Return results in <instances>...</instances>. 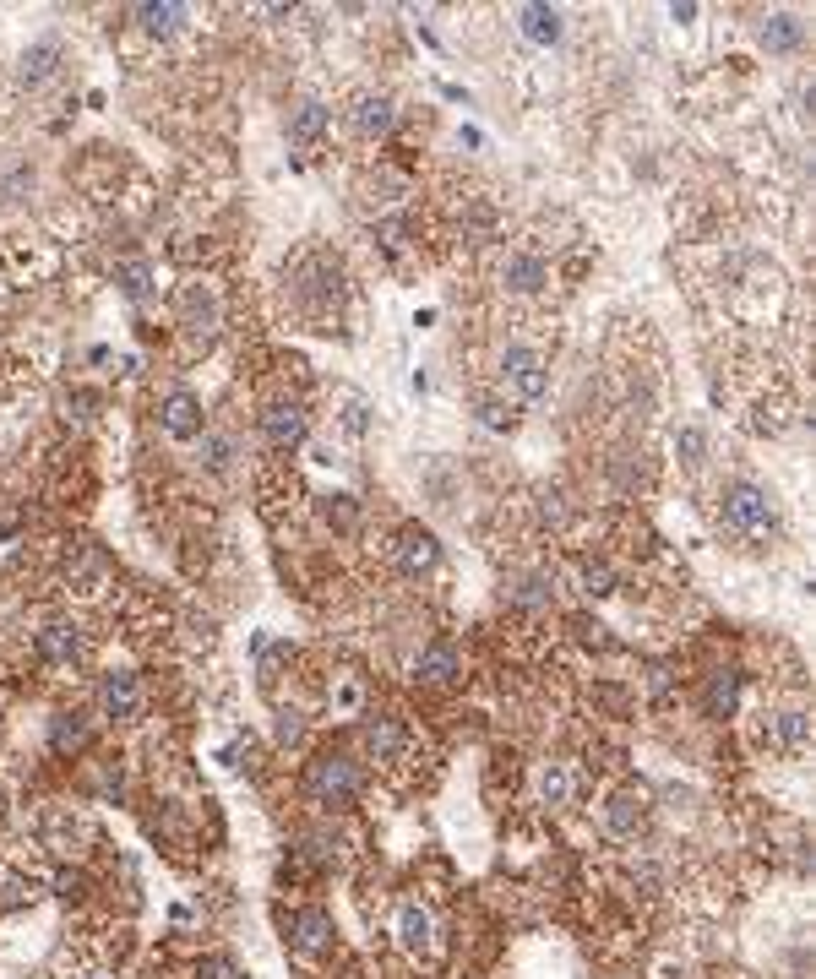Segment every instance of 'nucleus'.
Listing matches in <instances>:
<instances>
[{"label":"nucleus","mask_w":816,"mask_h":979,"mask_svg":"<svg viewBox=\"0 0 816 979\" xmlns=\"http://www.w3.org/2000/svg\"><path fill=\"white\" fill-rule=\"evenodd\" d=\"M419 675L436 680V686H441V680H452V675H457V653H452V642H430V648L419 653Z\"/></svg>","instance_id":"12"},{"label":"nucleus","mask_w":816,"mask_h":979,"mask_svg":"<svg viewBox=\"0 0 816 979\" xmlns=\"http://www.w3.org/2000/svg\"><path fill=\"white\" fill-rule=\"evenodd\" d=\"M104 697H109V708H115V713H131V708H136V686H131L126 675H115V680H109V686H104Z\"/></svg>","instance_id":"20"},{"label":"nucleus","mask_w":816,"mask_h":979,"mask_svg":"<svg viewBox=\"0 0 816 979\" xmlns=\"http://www.w3.org/2000/svg\"><path fill=\"white\" fill-rule=\"evenodd\" d=\"M778 740H784V746H806V740H811V718L806 713H778Z\"/></svg>","instance_id":"17"},{"label":"nucleus","mask_w":816,"mask_h":979,"mask_svg":"<svg viewBox=\"0 0 816 979\" xmlns=\"http://www.w3.org/2000/svg\"><path fill=\"white\" fill-rule=\"evenodd\" d=\"M539 789H544V800H550V805H561V800H566V773L550 762V767L539 773Z\"/></svg>","instance_id":"21"},{"label":"nucleus","mask_w":816,"mask_h":979,"mask_svg":"<svg viewBox=\"0 0 816 979\" xmlns=\"http://www.w3.org/2000/svg\"><path fill=\"white\" fill-rule=\"evenodd\" d=\"M724 523L740 528V534H768V528H773V501L757 485L735 479V485H724Z\"/></svg>","instance_id":"1"},{"label":"nucleus","mask_w":816,"mask_h":979,"mask_svg":"<svg viewBox=\"0 0 816 979\" xmlns=\"http://www.w3.org/2000/svg\"><path fill=\"white\" fill-rule=\"evenodd\" d=\"M430 931H436V925H430V914L419 909V903H403V909H398V941H403V947L408 952H425L430 947Z\"/></svg>","instance_id":"10"},{"label":"nucleus","mask_w":816,"mask_h":979,"mask_svg":"<svg viewBox=\"0 0 816 979\" xmlns=\"http://www.w3.org/2000/svg\"><path fill=\"white\" fill-rule=\"evenodd\" d=\"M544 283H550V267H544L534 251H512V256H506V289L534 294V289H544Z\"/></svg>","instance_id":"6"},{"label":"nucleus","mask_w":816,"mask_h":979,"mask_svg":"<svg viewBox=\"0 0 816 979\" xmlns=\"http://www.w3.org/2000/svg\"><path fill=\"white\" fill-rule=\"evenodd\" d=\"M300 735H305L300 713H283V718H278V740H283V746H294V740H300Z\"/></svg>","instance_id":"22"},{"label":"nucleus","mask_w":816,"mask_h":979,"mask_svg":"<svg viewBox=\"0 0 816 979\" xmlns=\"http://www.w3.org/2000/svg\"><path fill=\"white\" fill-rule=\"evenodd\" d=\"M349 120H354V131H360V136L392 131V98L387 93H360V98H354V109H349Z\"/></svg>","instance_id":"5"},{"label":"nucleus","mask_w":816,"mask_h":979,"mask_svg":"<svg viewBox=\"0 0 816 979\" xmlns=\"http://www.w3.org/2000/svg\"><path fill=\"white\" fill-rule=\"evenodd\" d=\"M604 822H610V833L632 838L637 827H642V800H637V795H615L610 811H604Z\"/></svg>","instance_id":"13"},{"label":"nucleus","mask_w":816,"mask_h":979,"mask_svg":"<svg viewBox=\"0 0 816 979\" xmlns=\"http://www.w3.org/2000/svg\"><path fill=\"white\" fill-rule=\"evenodd\" d=\"M294 947H300V952H327L332 947V914L305 909L300 920H294Z\"/></svg>","instance_id":"8"},{"label":"nucleus","mask_w":816,"mask_h":979,"mask_svg":"<svg viewBox=\"0 0 816 979\" xmlns=\"http://www.w3.org/2000/svg\"><path fill=\"white\" fill-rule=\"evenodd\" d=\"M93 979H98V974H93Z\"/></svg>","instance_id":"26"},{"label":"nucleus","mask_w":816,"mask_h":979,"mask_svg":"<svg viewBox=\"0 0 816 979\" xmlns=\"http://www.w3.org/2000/svg\"><path fill=\"white\" fill-rule=\"evenodd\" d=\"M479 414H485V425H490V430H506V425H512V408H501V403H485Z\"/></svg>","instance_id":"23"},{"label":"nucleus","mask_w":816,"mask_h":979,"mask_svg":"<svg viewBox=\"0 0 816 979\" xmlns=\"http://www.w3.org/2000/svg\"><path fill=\"white\" fill-rule=\"evenodd\" d=\"M142 17H147V28H153V33H169V28H180V22H185V6H142Z\"/></svg>","instance_id":"19"},{"label":"nucleus","mask_w":816,"mask_h":979,"mask_svg":"<svg viewBox=\"0 0 816 979\" xmlns=\"http://www.w3.org/2000/svg\"><path fill=\"white\" fill-rule=\"evenodd\" d=\"M680 452H686V463H697V452H702V436H697V430H680Z\"/></svg>","instance_id":"25"},{"label":"nucleus","mask_w":816,"mask_h":979,"mask_svg":"<svg viewBox=\"0 0 816 979\" xmlns=\"http://www.w3.org/2000/svg\"><path fill=\"white\" fill-rule=\"evenodd\" d=\"M311 800L316 805H349L354 795H360V762H349V757H321L316 767H311Z\"/></svg>","instance_id":"2"},{"label":"nucleus","mask_w":816,"mask_h":979,"mask_svg":"<svg viewBox=\"0 0 816 979\" xmlns=\"http://www.w3.org/2000/svg\"><path fill=\"white\" fill-rule=\"evenodd\" d=\"M370 751H376V757H398V751H403V729L392 724V718H376V724H370Z\"/></svg>","instance_id":"16"},{"label":"nucleus","mask_w":816,"mask_h":979,"mask_svg":"<svg viewBox=\"0 0 816 979\" xmlns=\"http://www.w3.org/2000/svg\"><path fill=\"white\" fill-rule=\"evenodd\" d=\"M517 22H523V39H534V44L561 39V11H555V6H523V11H517Z\"/></svg>","instance_id":"9"},{"label":"nucleus","mask_w":816,"mask_h":979,"mask_svg":"<svg viewBox=\"0 0 816 979\" xmlns=\"http://www.w3.org/2000/svg\"><path fill=\"white\" fill-rule=\"evenodd\" d=\"M321 131H327V104H316V98H305V104L289 115V136H294V142H316Z\"/></svg>","instance_id":"11"},{"label":"nucleus","mask_w":816,"mask_h":979,"mask_svg":"<svg viewBox=\"0 0 816 979\" xmlns=\"http://www.w3.org/2000/svg\"><path fill=\"white\" fill-rule=\"evenodd\" d=\"M735 686H740V680L729 675V669H724V675H713V686H708V708H713V713H729V708H735Z\"/></svg>","instance_id":"18"},{"label":"nucleus","mask_w":816,"mask_h":979,"mask_svg":"<svg viewBox=\"0 0 816 979\" xmlns=\"http://www.w3.org/2000/svg\"><path fill=\"white\" fill-rule=\"evenodd\" d=\"M762 44H768V49H795L800 44V22L789 17V11H778V17L762 22Z\"/></svg>","instance_id":"15"},{"label":"nucleus","mask_w":816,"mask_h":979,"mask_svg":"<svg viewBox=\"0 0 816 979\" xmlns=\"http://www.w3.org/2000/svg\"><path fill=\"white\" fill-rule=\"evenodd\" d=\"M398 555H403L408 572H425V566H436L441 544H436L430 528H403V534H398Z\"/></svg>","instance_id":"7"},{"label":"nucleus","mask_w":816,"mask_h":979,"mask_svg":"<svg viewBox=\"0 0 816 979\" xmlns=\"http://www.w3.org/2000/svg\"><path fill=\"white\" fill-rule=\"evenodd\" d=\"M164 425H169V436H196V430H202V414H196V403L185 398V392H175L169 408H164Z\"/></svg>","instance_id":"14"},{"label":"nucleus","mask_w":816,"mask_h":979,"mask_svg":"<svg viewBox=\"0 0 816 979\" xmlns=\"http://www.w3.org/2000/svg\"><path fill=\"white\" fill-rule=\"evenodd\" d=\"M501 370H506V381H512L523 398H544V365H539L534 349H506Z\"/></svg>","instance_id":"3"},{"label":"nucleus","mask_w":816,"mask_h":979,"mask_svg":"<svg viewBox=\"0 0 816 979\" xmlns=\"http://www.w3.org/2000/svg\"><path fill=\"white\" fill-rule=\"evenodd\" d=\"M202 979H240V974H234L229 958H207V963H202Z\"/></svg>","instance_id":"24"},{"label":"nucleus","mask_w":816,"mask_h":979,"mask_svg":"<svg viewBox=\"0 0 816 979\" xmlns=\"http://www.w3.org/2000/svg\"><path fill=\"white\" fill-rule=\"evenodd\" d=\"M262 430L272 446H300L305 441V408L300 403H272L262 414Z\"/></svg>","instance_id":"4"}]
</instances>
